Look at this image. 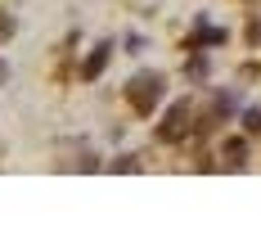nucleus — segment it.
Wrapping results in <instances>:
<instances>
[{"label":"nucleus","instance_id":"obj_1","mask_svg":"<svg viewBox=\"0 0 261 248\" xmlns=\"http://www.w3.org/2000/svg\"><path fill=\"white\" fill-rule=\"evenodd\" d=\"M126 100H130V109L140 113V117H149V113L158 109V100H162V77H158V72L130 77L126 82Z\"/></svg>","mask_w":261,"mask_h":248},{"label":"nucleus","instance_id":"obj_2","mask_svg":"<svg viewBox=\"0 0 261 248\" xmlns=\"http://www.w3.org/2000/svg\"><path fill=\"white\" fill-rule=\"evenodd\" d=\"M185 131H189V104H171L167 109V117H162V127H158V140H180Z\"/></svg>","mask_w":261,"mask_h":248},{"label":"nucleus","instance_id":"obj_3","mask_svg":"<svg viewBox=\"0 0 261 248\" xmlns=\"http://www.w3.org/2000/svg\"><path fill=\"white\" fill-rule=\"evenodd\" d=\"M104 68H108V45H95V50H90V59L81 63V77H99Z\"/></svg>","mask_w":261,"mask_h":248},{"label":"nucleus","instance_id":"obj_4","mask_svg":"<svg viewBox=\"0 0 261 248\" xmlns=\"http://www.w3.org/2000/svg\"><path fill=\"white\" fill-rule=\"evenodd\" d=\"M221 154H225V163H230V167H243V163H248V140H225Z\"/></svg>","mask_w":261,"mask_h":248},{"label":"nucleus","instance_id":"obj_5","mask_svg":"<svg viewBox=\"0 0 261 248\" xmlns=\"http://www.w3.org/2000/svg\"><path fill=\"white\" fill-rule=\"evenodd\" d=\"M221 41H225V32H221V28H198L189 45H221Z\"/></svg>","mask_w":261,"mask_h":248},{"label":"nucleus","instance_id":"obj_6","mask_svg":"<svg viewBox=\"0 0 261 248\" xmlns=\"http://www.w3.org/2000/svg\"><path fill=\"white\" fill-rule=\"evenodd\" d=\"M14 36V14H0V41H9Z\"/></svg>","mask_w":261,"mask_h":248},{"label":"nucleus","instance_id":"obj_7","mask_svg":"<svg viewBox=\"0 0 261 248\" xmlns=\"http://www.w3.org/2000/svg\"><path fill=\"white\" fill-rule=\"evenodd\" d=\"M243 127H248V131H257V127H261V113L248 109V113H243Z\"/></svg>","mask_w":261,"mask_h":248},{"label":"nucleus","instance_id":"obj_8","mask_svg":"<svg viewBox=\"0 0 261 248\" xmlns=\"http://www.w3.org/2000/svg\"><path fill=\"white\" fill-rule=\"evenodd\" d=\"M189 77H207V59H194L189 63Z\"/></svg>","mask_w":261,"mask_h":248},{"label":"nucleus","instance_id":"obj_9","mask_svg":"<svg viewBox=\"0 0 261 248\" xmlns=\"http://www.w3.org/2000/svg\"><path fill=\"white\" fill-rule=\"evenodd\" d=\"M113 171H135V158H130V154H126V158H117V163H113Z\"/></svg>","mask_w":261,"mask_h":248},{"label":"nucleus","instance_id":"obj_10","mask_svg":"<svg viewBox=\"0 0 261 248\" xmlns=\"http://www.w3.org/2000/svg\"><path fill=\"white\" fill-rule=\"evenodd\" d=\"M9 82V63H5V59H0V86Z\"/></svg>","mask_w":261,"mask_h":248}]
</instances>
